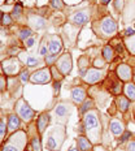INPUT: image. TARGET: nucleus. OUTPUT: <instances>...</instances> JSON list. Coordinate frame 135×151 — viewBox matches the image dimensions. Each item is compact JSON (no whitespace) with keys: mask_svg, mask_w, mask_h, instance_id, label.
I'll return each mask as SVG.
<instances>
[{"mask_svg":"<svg viewBox=\"0 0 135 151\" xmlns=\"http://www.w3.org/2000/svg\"><path fill=\"white\" fill-rule=\"evenodd\" d=\"M51 80V73L48 69H40V70L35 72L31 77V82L34 83H47Z\"/></svg>","mask_w":135,"mask_h":151,"instance_id":"f257e3e1","label":"nucleus"},{"mask_svg":"<svg viewBox=\"0 0 135 151\" xmlns=\"http://www.w3.org/2000/svg\"><path fill=\"white\" fill-rule=\"evenodd\" d=\"M84 127H86L87 130H91V129H95L98 128L99 122H98V119H96V116L94 115V113H87L86 116H84Z\"/></svg>","mask_w":135,"mask_h":151,"instance_id":"f03ea898","label":"nucleus"},{"mask_svg":"<svg viewBox=\"0 0 135 151\" xmlns=\"http://www.w3.org/2000/svg\"><path fill=\"white\" fill-rule=\"evenodd\" d=\"M116 22L112 20V18H105L104 21L101 22V29L105 34H112L116 31Z\"/></svg>","mask_w":135,"mask_h":151,"instance_id":"7ed1b4c3","label":"nucleus"},{"mask_svg":"<svg viewBox=\"0 0 135 151\" xmlns=\"http://www.w3.org/2000/svg\"><path fill=\"white\" fill-rule=\"evenodd\" d=\"M117 74L121 80H130L131 77V68L129 65H120L117 68Z\"/></svg>","mask_w":135,"mask_h":151,"instance_id":"20e7f679","label":"nucleus"},{"mask_svg":"<svg viewBox=\"0 0 135 151\" xmlns=\"http://www.w3.org/2000/svg\"><path fill=\"white\" fill-rule=\"evenodd\" d=\"M100 78H101V72L95 70V69H91V70H89L87 72V74L84 76L86 82H90V83L96 82V81H99Z\"/></svg>","mask_w":135,"mask_h":151,"instance_id":"39448f33","label":"nucleus"},{"mask_svg":"<svg viewBox=\"0 0 135 151\" xmlns=\"http://www.w3.org/2000/svg\"><path fill=\"white\" fill-rule=\"evenodd\" d=\"M89 18H90V14L86 13V12H77L73 17V22L77 25H84L89 21Z\"/></svg>","mask_w":135,"mask_h":151,"instance_id":"423d86ee","label":"nucleus"},{"mask_svg":"<svg viewBox=\"0 0 135 151\" xmlns=\"http://www.w3.org/2000/svg\"><path fill=\"white\" fill-rule=\"evenodd\" d=\"M48 122H49V115L48 113H42V115L38 117V128H39L40 133L44 132V129L47 128Z\"/></svg>","mask_w":135,"mask_h":151,"instance_id":"0eeeda50","label":"nucleus"},{"mask_svg":"<svg viewBox=\"0 0 135 151\" xmlns=\"http://www.w3.org/2000/svg\"><path fill=\"white\" fill-rule=\"evenodd\" d=\"M84 96H86V94H84V90L81 89V87H75L71 91V98L75 103H81L84 100Z\"/></svg>","mask_w":135,"mask_h":151,"instance_id":"6e6552de","label":"nucleus"},{"mask_svg":"<svg viewBox=\"0 0 135 151\" xmlns=\"http://www.w3.org/2000/svg\"><path fill=\"white\" fill-rule=\"evenodd\" d=\"M70 65H71L70 56H69V53H68V55H65L60 61V69L62 70V73H69V72H70V68H71Z\"/></svg>","mask_w":135,"mask_h":151,"instance_id":"1a4fd4ad","label":"nucleus"},{"mask_svg":"<svg viewBox=\"0 0 135 151\" xmlns=\"http://www.w3.org/2000/svg\"><path fill=\"white\" fill-rule=\"evenodd\" d=\"M20 115L24 120H30V119L34 116V111L27 104H25L22 107H20Z\"/></svg>","mask_w":135,"mask_h":151,"instance_id":"9d476101","label":"nucleus"},{"mask_svg":"<svg viewBox=\"0 0 135 151\" xmlns=\"http://www.w3.org/2000/svg\"><path fill=\"white\" fill-rule=\"evenodd\" d=\"M18 127H20V119H18L16 115H11V116H9V119H8V128H9V130L13 132Z\"/></svg>","mask_w":135,"mask_h":151,"instance_id":"9b49d317","label":"nucleus"},{"mask_svg":"<svg viewBox=\"0 0 135 151\" xmlns=\"http://www.w3.org/2000/svg\"><path fill=\"white\" fill-rule=\"evenodd\" d=\"M61 40L60 39H53L51 43H49V47H48V50L49 51H51L53 55H55V53H59L61 51Z\"/></svg>","mask_w":135,"mask_h":151,"instance_id":"f8f14e48","label":"nucleus"},{"mask_svg":"<svg viewBox=\"0 0 135 151\" xmlns=\"http://www.w3.org/2000/svg\"><path fill=\"white\" fill-rule=\"evenodd\" d=\"M111 130L113 134H116V136H120V134L124 132V129H122V124L120 121L117 120H113L111 122Z\"/></svg>","mask_w":135,"mask_h":151,"instance_id":"ddd939ff","label":"nucleus"},{"mask_svg":"<svg viewBox=\"0 0 135 151\" xmlns=\"http://www.w3.org/2000/svg\"><path fill=\"white\" fill-rule=\"evenodd\" d=\"M78 146H79L81 151H90L91 150V143L89 142V139L84 137L78 138Z\"/></svg>","mask_w":135,"mask_h":151,"instance_id":"4468645a","label":"nucleus"},{"mask_svg":"<svg viewBox=\"0 0 135 151\" xmlns=\"http://www.w3.org/2000/svg\"><path fill=\"white\" fill-rule=\"evenodd\" d=\"M125 93H126V96L129 99H135V85L133 83H127L125 86Z\"/></svg>","mask_w":135,"mask_h":151,"instance_id":"2eb2a0df","label":"nucleus"},{"mask_svg":"<svg viewBox=\"0 0 135 151\" xmlns=\"http://www.w3.org/2000/svg\"><path fill=\"white\" fill-rule=\"evenodd\" d=\"M103 56L106 61H112L113 60V50L111 46H105L103 50Z\"/></svg>","mask_w":135,"mask_h":151,"instance_id":"dca6fc26","label":"nucleus"},{"mask_svg":"<svg viewBox=\"0 0 135 151\" xmlns=\"http://www.w3.org/2000/svg\"><path fill=\"white\" fill-rule=\"evenodd\" d=\"M117 103H118V106H120L121 111H126V109H127V107H129V100H127V99H125V98H118V99H117Z\"/></svg>","mask_w":135,"mask_h":151,"instance_id":"f3484780","label":"nucleus"},{"mask_svg":"<svg viewBox=\"0 0 135 151\" xmlns=\"http://www.w3.org/2000/svg\"><path fill=\"white\" fill-rule=\"evenodd\" d=\"M30 35H31V30L30 29H22L20 31V38L22 40H25L26 38H29Z\"/></svg>","mask_w":135,"mask_h":151,"instance_id":"a211bd4d","label":"nucleus"},{"mask_svg":"<svg viewBox=\"0 0 135 151\" xmlns=\"http://www.w3.org/2000/svg\"><path fill=\"white\" fill-rule=\"evenodd\" d=\"M56 113H57V116H65L68 113V109L65 106H59L57 108H56Z\"/></svg>","mask_w":135,"mask_h":151,"instance_id":"6ab92c4d","label":"nucleus"},{"mask_svg":"<svg viewBox=\"0 0 135 151\" xmlns=\"http://www.w3.org/2000/svg\"><path fill=\"white\" fill-rule=\"evenodd\" d=\"M92 104H94V103H92V100H91V99H90V100H86V102L83 103L82 108H81V112H82V113H84V112L87 111V109L92 107Z\"/></svg>","mask_w":135,"mask_h":151,"instance_id":"aec40b11","label":"nucleus"},{"mask_svg":"<svg viewBox=\"0 0 135 151\" xmlns=\"http://www.w3.org/2000/svg\"><path fill=\"white\" fill-rule=\"evenodd\" d=\"M33 149L34 151H40V141L38 137L33 138Z\"/></svg>","mask_w":135,"mask_h":151,"instance_id":"412c9836","label":"nucleus"},{"mask_svg":"<svg viewBox=\"0 0 135 151\" xmlns=\"http://www.w3.org/2000/svg\"><path fill=\"white\" fill-rule=\"evenodd\" d=\"M47 149L51 150V151L57 150L56 149V143H55V139H53V138H49L48 139V142H47Z\"/></svg>","mask_w":135,"mask_h":151,"instance_id":"4be33fe9","label":"nucleus"},{"mask_svg":"<svg viewBox=\"0 0 135 151\" xmlns=\"http://www.w3.org/2000/svg\"><path fill=\"white\" fill-rule=\"evenodd\" d=\"M22 12V5L21 4H16V7L13 8V16H20Z\"/></svg>","mask_w":135,"mask_h":151,"instance_id":"5701e85b","label":"nucleus"},{"mask_svg":"<svg viewBox=\"0 0 135 151\" xmlns=\"http://www.w3.org/2000/svg\"><path fill=\"white\" fill-rule=\"evenodd\" d=\"M51 3H52V7L53 8H59V9H61L62 5H64L61 0H51Z\"/></svg>","mask_w":135,"mask_h":151,"instance_id":"b1692460","label":"nucleus"},{"mask_svg":"<svg viewBox=\"0 0 135 151\" xmlns=\"http://www.w3.org/2000/svg\"><path fill=\"white\" fill-rule=\"evenodd\" d=\"M36 64H38V60L35 58H33V56L27 58V65H29V67H34V65H36Z\"/></svg>","mask_w":135,"mask_h":151,"instance_id":"393cba45","label":"nucleus"},{"mask_svg":"<svg viewBox=\"0 0 135 151\" xmlns=\"http://www.w3.org/2000/svg\"><path fill=\"white\" fill-rule=\"evenodd\" d=\"M5 134V122L0 120V137H3Z\"/></svg>","mask_w":135,"mask_h":151,"instance_id":"a878e982","label":"nucleus"},{"mask_svg":"<svg viewBox=\"0 0 135 151\" xmlns=\"http://www.w3.org/2000/svg\"><path fill=\"white\" fill-rule=\"evenodd\" d=\"M130 136H131V133H130V132H125V133H124V136H122V137H121V139H120V143L125 142V141H127L129 138H130Z\"/></svg>","mask_w":135,"mask_h":151,"instance_id":"bb28decb","label":"nucleus"},{"mask_svg":"<svg viewBox=\"0 0 135 151\" xmlns=\"http://www.w3.org/2000/svg\"><path fill=\"white\" fill-rule=\"evenodd\" d=\"M51 70H52V73H53V74H55V76H53V77H55V78H56V81H60V80H61V76H60V73H59V72H57V70H56V68H55V67H53V68L51 69Z\"/></svg>","mask_w":135,"mask_h":151,"instance_id":"cd10ccee","label":"nucleus"},{"mask_svg":"<svg viewBox=\"0 0 135 151\" xmlns=\"http://www.w3.org/2000/svg\"><path fill=\"white\" fill-rule=\"evenodd\" d=\"M60 86H61L60 81H56V82L53 83V89H55V93L56 94H59V91H60Z\"/></svg>","mask_w":135,"mask_h":151,"instance_id":"c85d7f7f","label":"nucleus"},{"mask_svg":"<svg viewBox=\"0 0 135 151\" xmlns=\"http://www.w3.org/2000/svg\"><path fill=\"white\" fill-rule=\"evenodd\" d=\"M21 80H22L24 82H26V81L29 80V73H27V70H25L21 73Z\"/></svg>","mask_w":135,"mask_h":151,"instance_id":"c756f323","label":"nucleus"},{"mask_svg":"<svg viewBox=\"0 0 135 151\" xmlns=\"http://www.w3.org/2000/svg\"><path fill=\"white\" fill-rule=\"evenodd\" d=\"M55 59H56V55L47 56V58H46V61H47V64H51V63H53V61H55Z\"/></svg>","mask_w":135,"mask_h":151,"instance_id":"7c9ffc66","label":"nucleus"},{"mask_svg":"<svg viewBox=\"0 0 135 151\" xmlns=\"http://www.w3.org/2000/svg\"><path fill=\"white\" fill-rule=\"evenodd\" d=\"M3 22H4L5 25H9L12 22V20H11V17H9L8 14H4V17H3Z\"/></svg>","mask_w":135,"mask_h":151,"instance_id":"2f4dec72","label":"nucleus"},{"mask_svg":"<svg viewBox=\"0 0 135 151\" xmlns=\"http://www.w3.org/2000/svg\"><path fill=\"white\" fill-rule=\"evenodd\" d=\"M134 34H135V31L133 29H126V30H125V35H126V37H133Z\"/></svg>","mask_w":135,"mask_h":151,"instance_id":"473e14b6","label":"nucleus"},{"mask_svg":"<svg viewBox=\"0 0 135 151\" xmlns=\"http://www.w3.org/2000/svg\"><path fill=\"white\" fill-rule=\"evenodd\" d=\"M127 149H129V151H135V141H131V142H129Z\"/></svg>","mask_w":135,"mask_h":151,"instance_id":"72a5a7b5","label":"nucleus"},{"mask_svg":"<svg viewBox=\"0 0 135 151\" xmlns=\"http://www.w3.org/2000/svg\"><path fill=\"white\" fill-rule=\"evenodd\" d=\"M3 151H18V150L13 146H5L4 149H3Z\"/></svg>","mask_w":135,"mask_h":151,"instance_id":"f704fd0d","label":"nucleus"},{"mask_svg":"<svg viewBox=\"0 0 135 151\" xmlns=\"http://www.w3.org/2000/svg\"><path fill=\"white\" fill-rule=\"evenodd\" d=\"M46 53H47V46H42V48H40V55L46 56Z\"/></svg>","mask_w":135,"mask_h":151,"instance_id":"c9c22d12","label":"nucleus"},{"mask_svg":"<svg viewBox=\"0 0 135 151\" xmlns=\"http://www.w3.org/2000/svg\"><path fill=\"white\" fill-rule=\"evenodd\" d=\"M116 50H117L118 52H122V51H124V47H122L121 43H117V46H116Z\"/></svg>","mask_w":135,"mask_h":151,"instance_id":"e433bc0d","label":"nucleus"},{"mask_svg":"<svg viewBox=\"0 0 135 151\" xmlns=\"http://www.w3.org/2000/svg\"><path fill=\"white\" fill-rule=\"evenodd\" d=\"M26 45H27V47H31V46L34 45V39H33V38H30V39H27Z\"/></svg>","mask_w":135,"mask_h":151,"instance_id":"4c0bfd02","label":"nucleus"},{"mask_svg":"<svg viewBox=\"0 0 135 151\" xmlns=\"http://www.w3.org/2000/svg\"><path fill=\"white\" fill-rule=\"evenodd\" d=\"M100 1H101V3H103V4H108V3H109V1H111V0H100Z\"/></svg>","mask_w":135,"mask_h":151,"instance_id":"58836bf2","label":"nucleus"},{"mask_svg":"<svg viewBox=\"0 0 135 151\" xmlns=\"http://www.w3.org/2000/svg\"><path fill=\"white\" fill-rule=\"evenodd\" d=\"M3 17H4V14H3L1 12H0V20H3Z\"/></svg>","mask_w":135,"mask_h":151,"instance_id":"ea45409f","label":"nucleus"},{"mask_svg":"<svg viewBox=\"0 0 135 151\" xmlns=\"http://www.w3.org/2000/svg\"><path fill=\"white\" fill-rule=\"evenodd\" d=\"M69 151H77V150H75V149H70V150H69Z\"/></svg>","mask_w":135,"mask_h":151,"instance_id":"a19ab883","label":"nucleus"},{"mask_svg":"<svg viewBox=\"0 0 135 151\" xmlns=\"http://www.w3.org/2000/svg\"><path fill=\"white\" fill-rule=\"evenodd\" d=\"M0 72H1V69H0Z\"/></svg>","mask_w":135,"mask_h":151,"instance_id":"79ce46f5","label":"nucleus"}]
</instances>
